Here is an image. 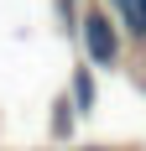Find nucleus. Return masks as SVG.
Returning <instances> with one entry per match:
<instances>
[{
	"instance_id": "nucleus-1",
	"label": "nucleus",
	"mask_w": 146,
	"mask_h": 151,
	"mask_svg": "<svg viewBox=\"0 0 146 151\" xmlns=\"http://www.w3.org/2000/svg\"><path fill=\"white\" fill-rule=\"evenodd\" d=\"M84 42H89V58L94 63H115V31H110V21L99 11L84 16Z\"/></svg>"
},
{
	"instance_id": "nucleus-2",
	"label": "nucleus",
	"mask_w": 146,
	"mask_h": 151,
	"mask_svg": "<svg viewBox=\"0 0 146 151\" xmlns=\"http://www.w3.org/2000/svg\"><path fill=\"white\" fill-rule=\"evenodd\" d=\"M73 89H78V104H84V109H89V99H94V83H89V78H84V73H78V78H73Z\"/></svg>"
},
{
	"instance_id": "nucleus-3",
	"label": "nucleus",
	"mask_w": 146,
	"mask_h": 151,
	"mask_svg": "<svg viewBox=\"0 0 146 151\" xmlns=\"http://www.w3.org/2000/svg\"><path fill=\"white\" fill-rule=\"evenodd\" d=\"M125 11H131V21H136V31H146V0H131Z\"/></svg>"
}]
</instances>
